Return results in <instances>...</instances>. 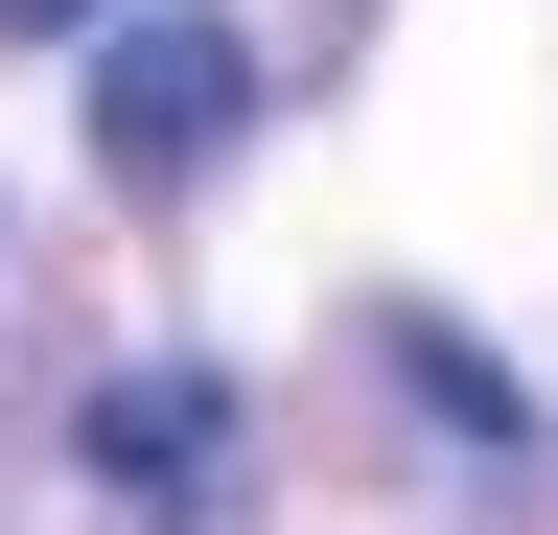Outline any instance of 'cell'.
Instances as JSON below:
<instances>
[{"label":"cell","instance_id":"obj_1","mask_svg":"<svg viewBox=\"0 0 558 535\" xmlns=\"http://www.w3.org/2000/svg\"><path fill=\"white\" fill-rule=\"evenodd\" d=\"M233 117H256V24L233 0H117L94 24V163L117 186H209Z\"/></svg>","mask_w":558,"mask_h":535},{"label":"cell","instance_id":"obj_2","mask_svg":"<svg viewBox=\"0 0 558 535\" xmlns=\"http://www.w3.org/2000/svg\"><path fill=\"white\" fill-rule=\"evenodd\" d=\"M70 465H94L117 512H209V489H233V373H186V350L94 373V420H70Z\"/></svg>","mask_w":558,"mask_h":535},{"label":"cell","instance_id":"obj_3","mask_svg":"<svg viewBox=\"0 0 558 535\" xmlns=\"http://www.w3.org/2000/svg\"><path fill=\"white\" fill-rule=\"evenodd\" d=\"M396 373H418V396H442V420H465V442H535V420H512V373H488V350H465V326H396Z\"/></svg>","mask_w":558,"mask_h":535},{"label":"cell","instance_id":"obj_4","mask_svg":"<svg viewBox=\"0 0 558 535\" xmlns=\"http://www.w3.org/2000/svg\"><path fill=\"white\" fill-rule=\"evenodd\" d=\"M0 24H24V47H70V24H117V0H0Z\"/></svg>","mask_w":558,"mask_h":535}]
</instances>
